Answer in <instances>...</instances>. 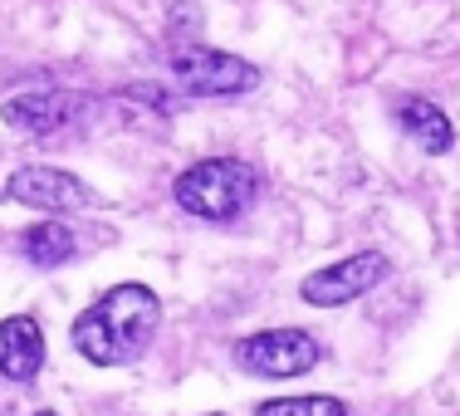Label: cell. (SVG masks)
<instances>
[{"instance_id":"cell-10","label":"cell","mask_w":460,"mask_h":416,"mask_svg":"<svg viewBox=\"0 0 460 416\" xmlns=\"http://www.w3.org/2000/svg\"><path fill=\"white\" fill-rule=\"evenodd\" d=\"M74 250H79V240H74V231L64 221H40V226H30V231L20 235V255H25L30 265H40V270L64 265Z\"/></svg>"},{"instance_id":"cell-7","label":"cell","mask_w":460,"mask_h":416,"mask_svg":"<svg viewBox=\"0 0 460 416\" xmlns=\"http://www.w3.org/2000/svg\"><path fill=\"white\" fill-rule=\"evenodd\" d=\"M79 118V98L69 89H25L0 103V123L25 137H49Z\"/></svg>"},{"instance_id":"cell-9","label":"cell","mask_w":460,"mask_h":416,"mask_svg":"<svg viewBox=\"0 0 460 416\" xmlns=\"http://www.w3.org/2000/svg\"><path fill=\"white\" fill-rule=\"evenodd\" d=\"M397 128L416 142V147H426V152H451L456 147L451 118H446L431 98H402V103H397Z\"/></svg>"},{"instance_id":"cell-3","label":"cell","mask_w":460,"mask_h":416,"mask_svg":"<svg viewBox=\"0 0 460 416\" xmlns=\"http://www.w3.org/2000/svg\"><path fill=\"white\" fill-rule=\"evenodd\" d=\"M167 69L196 98H235V93L260 89V69L250 59L226 54V49H206V45H177L167 54Z\"/></svg>"},{"instance_id":"cell-5","label":"cell","mask_w":460,"mask_h":416,"mask_svg":"<svg viewBox=\"0 0 460 416\" xmlns=\"http://www.w3.org/2000/svg\"><path fill=\"white\" fill-rule=\"evenodd\" d=\"M235 363L255 377H299L319 367V343L304 328H270V333H250L235 348Z\"/></svg>"},{"instance_id":"cell-12","label":"cell","mask_w":460,"mask_h":416,"mask_svg":"<svg viewBox=\"0 0 460 416\" xmlns=\"http://www.w3.org/2000/svg\"><path fill=\"white\" fill-rule=\"evenodd\" d=\"M35 416H59V412H35Z\"/></svg>"},{"instance_id":"cell-2","label":"cell","mask_w":460,"mask_h":416,"mask_svg":"<svg viewBox=\"0 0 460 416\" xmlns=\"http://www.w3.org/2000/svg\"><path fill=\"white\" fill-rule=\"evenodd\" d=\"M172 196L186 216L196 221H235L255 206L260 196V172L240 157H201L172 181Z\"/></svg>"},{"instance_id":"cell-11","label":"cell","mask_w":460,"mask_h":416,"mask_svg":"<svg viewBox=\"0 0 460 416\" xmlns=\"http://www.w3.org/2000/svg\"><path fill=\"white\" fill-rule=\"evenodd\" d=\"M255 416H348V402L338 397H279V402H265Z\"/></svg>"},{"instance_id":"cell-1","label":"cell","mask_w":460,"mask_h":416,"mask_svg":"<svg viewBox=\"0 0 460 416\" xmlns=\"http://www.w3.org/2000/svg\"><path fill=\"white\" fill-rule=\"evenodd\" d=\"M162 323V304L147 284H113L74 319V353L98 367H123L147 353Z\"/></svg>"},{"instance_id":"cell-8","label":"cell","mask_w":460,"mask_h":416,"mask_svg":"<svg viewBox=\"0 0 460 416\" xmlns=\"http://www.w3.org/2000/svg\"><path fill=\"white\" fill-rule=\"evenodd\" d=\"M45 367V333L30 314H10L0 323V372L10 382H30Z\"/></svg>"},{"instance_id":"cell-4","label":"cell","mask_w":460,"mask_h":416,"mask_svg":"<svg viewBox=\"0 0 460 416\" xmlns=\"http://www.w3.org/2000/svg\"><path fill=\"white\" fill-rule=\"evenodd\" d=\"M5 201L40 206V211H98L103 196L64 167H15L5 181Z\"/></svg>"},{"instance_id":"cell-6","label":"cell","mask_w":460,"mask_h":416,"mask_svg":"<svg viewBox=\"0 0 460 416\" xmlns=\"http://www.w3.org/2000/svg\"><path fill=\"white\" fill-rule=\"evenodd\" d=\"M382 279H387V255H382V250H358V255L338 260V265H328V270H314V275L299 284V294L314 309H338V304H348V299H363V294L377 289Z\"/></svg>"},{"instance_id":"cell-13","label":"cell","mask_w":460,"mask_h":416,"mask_svg":"<svg viewBox=\"0 0 460 416\" xmlns=\"http://www.w3.org/2000/svg\"><path fill=\"white\" fill-rule=\"evenodd\" d=\"M211 416H221V412H211Z\"/></svg>"}]
</instances>
